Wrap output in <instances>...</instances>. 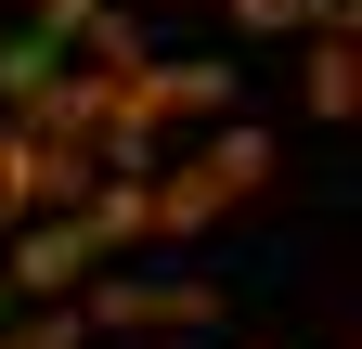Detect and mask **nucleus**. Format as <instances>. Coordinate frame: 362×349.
Instances as JSON below:
<instances>
[{"label": "nucleus", "mask_w": 362, "mask_h": 349, "mask_svg": "<svg viewBox=\"0 0 362 349\" xmlns=\"http://www.w3.org/2000/svg\"><path fill=\"white\" fill-rule=\"evenodd\" d=\"M39 13H52V26H78V13H90V0H39Z\"/></svg>", "instance_id": "obj_1"}]
</instances>
